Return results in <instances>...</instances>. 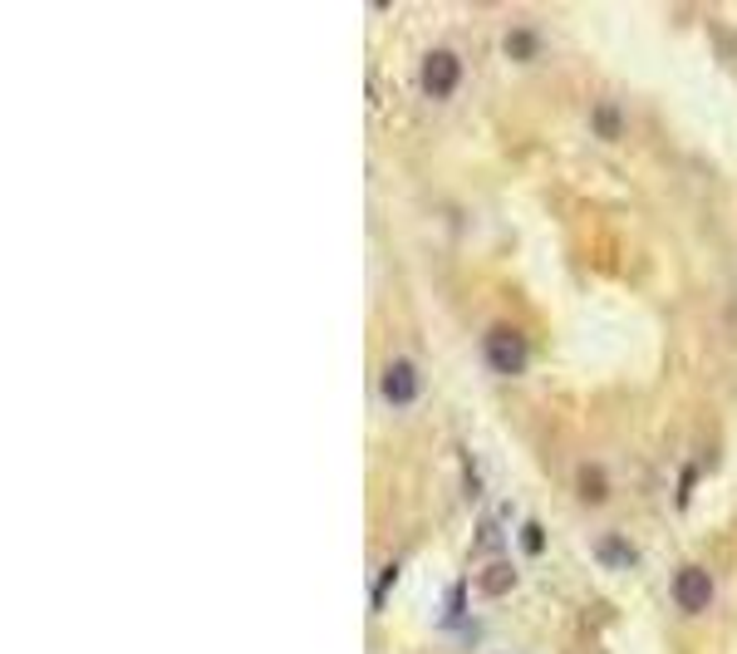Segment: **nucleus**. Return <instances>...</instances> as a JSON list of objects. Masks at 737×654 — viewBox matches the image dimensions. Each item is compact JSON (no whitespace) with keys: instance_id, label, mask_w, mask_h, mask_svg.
<instances>
[{"instance_id":"obj_1","label":"nucleus","mask_w":737,"mask_h":654,"mask_svg":"<svg viewBox=\"0 0 737 654\" xmlns=\"http://www.w3.org/2000/svg\"><path fill=\"white\" fill-rule=\"evenodd\" d=\"M482 365L492 369V375H526L531 369V340H526V330L522 325H512V320H497V325H487L482 330Z\"/></svg>"},{"instance_id":"obj_2","label":"nucleus","mask_w":737,"mask_h":654,"mask_svg":"<svg viewBox=\"0 0 737 654\" xmlns=\"http://www.w3.org/2000/svg\"><path fill=\"white\" fill-rule=\"evenodd\" d=\"M462 80H467V64H462V54L453 45H428L418 54V89H423V99L433 104L453 99Z\"/></svg>"},{"instance_id":"obj_3","label":"nucleus","mask_w":737,"mask_h":654,"mask_svg":"<svg viewBox=\"0 0 737 654\" xmlns=\"http://www.w3.org/2000/svg\"><path fill=\"white\" fill-rule=\"evenodd\" d=\"M373 394L379 403H389V409H413L418 399H423V369H418L413 355H389L379 365V379H373Z\"/></svg>"},{"instance_id":"obj_4","label":"nucleus","mask_w":737,"mask_h":654,"mask_svg":"<svg viewBox=\"0 0 737 654\" xmlns=\"http://www.w3.org/2000/svg\"><path fill=\"white\" fill-rule=\"evenodd\" d=\"M668 601H674L684 615H703L713 601H718V581L703 561H684L674 576H668Z\"/></svg>"},{"instance_id":"obj_5","label":"nucleus","mask_w":737,"mask_h":654,"mask_svg":"<svg viewBox=\"0 0 737 654\" xmlns=\"http://www.w3.org/2000/svg\"><path fill=\"white\" fill-rule=\"evenodd\" d=\"M596 561L610 566V571H630L640 561V547L630 537H620V531H604V537H596Z\"/></svg>"},{"instance_id":"obj_6","label":"nucleus","mask_w":737,"mask_h":654,"mask_svg":"<svg viewBox=\"0 0 737 654\" xmlns=\"http://www.w3.org/2000/svg\"><path fill=\"white\" fill-rule=\"evenodd\" d=\"M516 581H522V576H516V566L507 561V556H492V561L477 571V586H482V595H492V601H502V595H512V591H516Z\"/></svg>"},{"instance_id":"obj_7","label":"nucleus","mask_w":737,"mask_h":654,"mask_svg":"<svg viewBox=\"0 0 737 654\" xmlns=\"http://www.w3.org/2000/svg\"><path fill=\"white\" fill-rule=\"evenodd\" d=\"M576 493H580V503L600 507L604 497H610V473H604L600 463H580L576 467Z\"/></svg>"},{"instance_id":"obj_8","label":"nucleus","mask_w":737,"mask_h":654,"mask_svg":"<svg viewBox=\"0 0 737 654\" xmlns=\"http://www.w3.org/2000/svg\"><path fill=\"white\" fill-rule=\"evenodd\" d=\"M502 50L512 54V60H536V54H541V30L536 25H512L507 30V40H502Z\"/></svg>"},{"instance_id":"obj_9","label":"nucleus","mask_w":737,"mask_h":654,"mask_svg":"<svg viewBox=\"0 0 737 654\" xmlns=\"http://www.w3.org/2000/svg\"><path fill=\"white\" fill-rule=\"evenodd\" d=\"M590 128H596L600 138H620L624 134V108L614 99H600L596 108H590Z\"/></svg>"},{"instance_id":"obj_10","label":"nucleus","mask_w":737,"mask_h":654,"mask_svg":"<svg viewBox=\"0 0 737 654\" xmlns=\"http://www.w3.org/2000/svg\"><path fill=\"white\" fill-rule=\"evenodd\" d=\"M516 541H522V551L526 556H541L546 551V527H541V521H522V531H516Z\"/></svg>"},{"instance_id":"obj_11","label":"nucleus","mask_w":737,"mask_h":654,"mask_svg":"<svg viewBox=\"0 0 737 654\" xmlns=\"http://www.w3.org/2000/svg\"><path fill=\"white\" fill-rule=\"evenodd\" d=\"M678 473H684V477H678V493H674V503H678V507H688V493H693V483H698V467H693V463H684V467H678Z\"/></svg>"},{"instance_id":"obj_12","label":"nucleus","mask_w":737,"mask_h":654,"mask_svg":"<svg viewBox=\"0 0 737 654\" xmlns=\"http://www.w3.org/2000/svg\"><path fill=\"white\" fill-rule=\"evenodd\" d=\"M393 576H399V561H389V566H383V576H379V586H373V605H383V595H389V586H393Z\"/></svg>"}]
</instances>
